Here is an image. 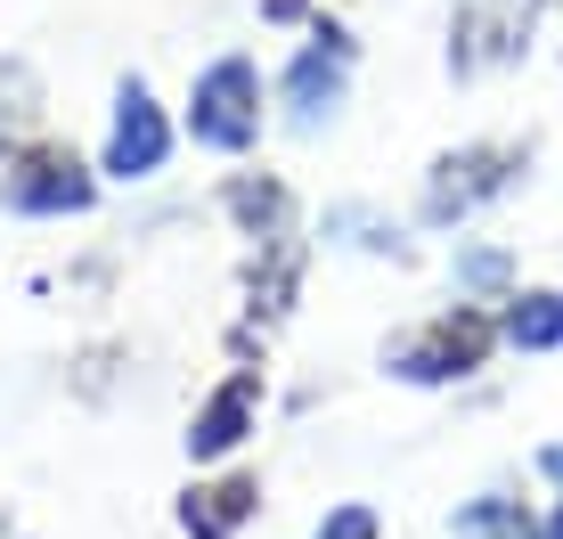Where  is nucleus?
Returning a JSON list of instances; mask_svg holds the SVG:
<instances>
[{
  "label": "nucleus",
  "mask_w": 563,
  "mask_h": 539,
  "mask_svg": "<svg viewBox=\"0 0 563 539\" xmlns=\"http://www.w3.org/2000/svg\"><path fill=\"white\" fill-rule=\"evenodd\" d=\"M465 278H474V286H498V278H507V262H498V254H465Z\"/></svg>",
  "instance_id": "nucleus-13"
},
{
  "label": "nucleus",
  "mask_w": 563,
  "mask_h": 539,
  "mask_svg": "<svg viewBox=\"0 0 563 539\" xmlns=\"http://www.w3.org/2000/svg\"><path fill=\"white\" fill-rule=\"evenodd\" d=\"M507 336L522 343V352H548V343H563V295H531V302H515Z\"/></svg>",
  "instance_id": "nucleus-10"
},
{
  "label": "nucleus",
  "mask_w": 563,
  "mask_h": 539,
  "mask_svg": "<svg viewBox=\"0 0 563 539\" xmlns=\"http://www.w3.org/2000/svg\"><path fill=\"white\" fill-rule=\"evenodd\" d=\"M9 205L16 213H82L90 205V172L74 156H57V147H42V156H25L9 172Z\"/></svg>",
  "instance_id": "nucleus-4"
},
{
  "label": "nucleus",
  "mask_w": 563,
  "mask_h": 539,
  "mask_svg": "<svg viewBox=\"0 0 563 539\" xmlns=\"http://www.w3.org/2000/svg\"><path fill=\"white\" fill-rule=\"evenodd\" d=\"M164 156H172L164 107H155L140 82H123V99H114V131H107V172H123V180H147Z\"/></svg>",
  "instance_id": "nucleus-3"
},
{
  "label": "nucleus",
  "mask_w": 563,
  "mask_h": 539,
  "mask_svg": "<svg viewBox=\"0 0 563 539\" xmlns=\"http://www.w3.org/2000/svg\"><path fill=\"white\" fill-rule=\"evenodd\" d=\"M245 417H254V376L221 384V393L205 400V409H197V433H188V450H197V458L238 450V441H245Z\"/></svg>",
  "instance_id": "nucleus-7"
},
{
  "label": "nucleus",
  "mask_w": 563,
  "mask_h": 539,
  "mask_svg": "<svg viewBox=\"0 0 563 539\" xmlns=\"http://www.w3.org/2000/svg\"><path fill=\"white\" fill-rule=\"evenodd\" d=\"M555 539H563V524H555Z\"/></svg>",
  "instance_id": "nucleus-16"
},
{
  "label": "nucleus",
  "mask_w": 563,
  "mask_h": 539,
  "mask_svg": "<svg viewBox=\"0 0 563 539\" xmlns=\"http://www.w3.org/2000/svg\"><path fill=\"white\" fill-rule=\"evenodd\" d=\"M245 515H254V483H212V491L188 498V515H180V524L197 531V539H229V531L245 524Z\"/></svg>",
  "instance_id": "nucleus-9"
},
{
  "label": "nucleus",
  "mask_w": 563,
  "mask_h": 539,
  "mask_svg": "<svg viewBox=\"0 0 563 539\" xmlns=\"http://www.w3.org/2000/svg\"><path fill=\"white\" fill-rule=\"evenodd\" d=\"M9 131H16V123H9V107H0V147H9Z\"/></svg>",
  "instance_id": "nucleus-15"
},
{
  "label": "nucleus",
  "mask_w": 563,
  "mask_h": 539,
  "mask_svg": "<svg viewBox=\"0 0 563 539\" xmlns=\"http://www.w3.org/2000/svg\"><path fill=\"white\" fill-rule=\"evenodd\" d=\"M188 131H197V147H221V156L254 147V131H262V74H254V57H212V66L197 74V90H188Z\"/></svg>",
  "instance_id": "nucleus-1"
},
{
  "label": "nucleus",
  "mask_w": 563,
  "mask_h": 539,
  "mask_svg": "<svg viewBox=\"0 0 563 539\" xmlns=\"http://www.w3.org/2000/svg\"><path fill=\"white\" fill-rule=\"evenodd\" d=\"M515 42H522L515 0H457V25H450V66H457V74H474V66H490V57H507Z\"/></svg>",
  "instance_id": "nucleus-5"
},
{
  "label": "nucleus",
  "mask_w": 563,
  "mask_h": 539,
  "mask_svg": "<svg viewBox=\"0 0 563 539\" xmlns=\"http://www.w3.org/2000/svg\"><path fill=\"white\" fill-rule=\"evenodd\" d=\"M343 82H352V42H343V33H319V42L286 66V107H295V123L319 131L327 114L343 107Z\"/></svg>",
  "instance_id": "nucleus-2"
},
{
  "label": "nucleus",
  "mask_w": 563,
  "mask_h": 539,
  "mask_svg": "<svg viewBox=\"0 0 563 539\" xmlns=\"http://www.w3.org/2000/svg\"><path fill=\"white\" fill-rule=\"evenodd\" d=\"M507 156L498 147H465V156H450L433 172V188H424V221H457L465 205H482L490 188H507V172H498Z\"/></svg>",
  "instance_id": "nucleus-6"
},
{
  "label": "nucleus",
  "mask_w": 563,
  "mask_h": 539,
  "mask_svg": "<svg viewBox=\"0 0 563 539\" xmlns=\"http://www.w3.org/2000/svg\"><path fill=\"white\" fill-rule=\"evenodd\" d=\"M482 360V327H433L424 343H400V376H450Z\"/></svg>",
  "instance_id": "nucleus-8"
},
{
  "label": "nucleus",
  "mask_w": 563,
  "mask_h": 539,
  "mask_svg": "<svg viewBox=\"0 0 563 539\" xmlns=\"http://www.w3.org/2000/svg\"><path fill=\"white\" fill-rule=\"evenodd\" d=\"M238 213H245V221H278L286 205H278V188H254V180H245V188H238Z\"/></svg>",
  "instance_id": "nucleus-11"
},
{
  "label": "nucleus",
  "mask_w": 563,
  "mask_h": 539,
  "mask_svg": "<svg viewBox=\"0 0 563 539\" xmlns=\"http://www.w3.org/2000/svg\"><path fill=\"white\" fill-rule=\"evenodd\" d=\"M327 539H376V515H367V507H343L335 524H327Z\"/></svg>",
  "instance_id": "nucleus-12"
},
{
  "label": "nucleus",
  "mask_w": 563,
  "mask_h": 539,
  "mask_svg": "<svg viewBox=\"0 0 563 539\" xmlns=\"http://www.w3.org/2000/svg\"><path fill=\"white\" fill-rule=\"evenodd\" d=\"M548 474H555V483H563V450H548Z\"/></svg>",
  "instance_id": "nucleus-14"
}]
</instances>
